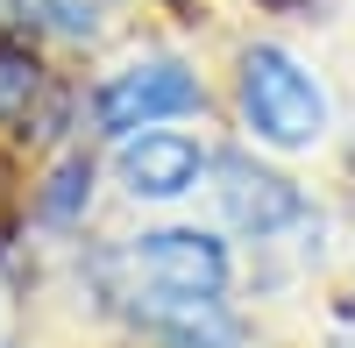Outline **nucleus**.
I'll list each match as a JSON object with an SVG mask.
<instances>
[{
	"label": "nucleus",
	"instance_id": "f257e3e1",
	"mask_svg": "<svg viewBox=\"0 0 355 348\" xmlns=\"http://www.w3.org/2000/svg\"><path fill=\"white\" fill-rule=\"evenodd\" d=\"M114 306H135V299H157V292H220L227 284V249L199 227H157V235L128 242L121 256L100 263Z\"/></svg>",
	"mask_w": 355,
	"mask_h": 348
},
{
	"label": "nucleus",
	"instance_id": "f03ea898",
	"mask_svg": "<svg viewBox=\"0 0 355 348\" xmlns=\"http://www.w3.org/2000/svg\"><path fill=\"white\" fill-rule=\"evenodd\" d=\"M242 121L263 142H277V150H306V142L327 128V100H320V85L299 71L291 50L256 43L242 57Z\"/></svg>",
	"mask_w": 355,
	"mask_h": 348
},
{
	"label": "nucleus",
	"instance_id": "7ed1b4c3",
	"mask_svg": "<svg viewBox=\"0 0 355 348\" xmlns=\"http://www.w3.org/2000/svg\"><path fill=\"white\" fill-rule=\"evenodd\" d=\"M199 100H206V93H199V78L178 64V57H150V64L114 71V78L100 85L93 114H100V128H107V135H135V128L171 121V114H192Z\"/></svg>",
	"mask_w": 355,
	"mask_h": 348
},
{
	"label": "nucleus",
	"instance_id": "20e7f679",
	"mask_svg": "<svg viewBox=\"0 0 355 348\" xmlns=\"http://www.w3.org/2000/svg\"><path fill=\"white\" fill-rule=\"evenodd\" d=\"M128 313L164 348H242V320L220 306V292H157V299H135Z\"/></svg>",
	"mask_w": 355,
	"mask_h": 348
},
{
	"label": "nucleus",
	"instance_id": "39448f33",
	"mask_svg": "<svg viewBox=\"0 0 355 348\" xmlns=\"http://www.w3.org/2000/svg\"><path fill=\"white\" fill-rule=\"evenodd\" d=\"M220 207H227V220L242 227V235H277V227H291L306 214V199H299V185H284L277 171H256L249 157H227L220 164Z\"/></svg>",
	"mask_w": 355,
	"mask_h": 348
},
{
	"label": "nucleus",
	"instance_id": "423d86ee",
	"mask_svg": "<svg viewBox=\"0 0 355 348\" xmlns=\"http://www.w3.org/2000/svg\"><path fill=\"white\" fill-rule=\"evenodd\" d=\"M199 171H206V157L185 135H142L121 150V178H128L135 199H178V192L199 185Z\"/></svg>",
	"mask_w": 355,
	"mask_h": 348
},
{
	"label": "nucleus",
	"instance_id": "0eeeda50",
	"mask_svg": "<svg viewBox=\"0 0 355 348\" xmlns=\"http://www.w3.org/2000/svg\"><path fill=\"white\" fill-rule=\"evenodd\" d=\"M36 85H43L36 57H28V50H15V43H0V114H28Z\"/></svg>",
	"mask_w": 355,
	"mask_h": 348
},
{
	"label": "nucleus",
	"instance_id": "6e6552de",
	"mask_svg": "<svg viewBox=\"0 0 355 348\" xmlns=\"http://www.w3.org/2000/svg\"><path fill=\"white\" fill-rule=\"evenodd\" d=\"M85 192H93V164H85V157L57 164V178H50V192H43V214H50V220H71Z\"/></svg>",
	"mask_w": 355,
	"mask_h": 348
},
{
	"label": "nucleus",
	"instance_id": "1a4fd4ad",
	"mask_svg": "<svg viewBox=\"0 0 355 348\" xmlns=\"http://www.w3.org/2000/svg\"><path fill=\"white\" fill-rule=\"evenodd\" d=\"M107 8L114 0H43V15L64 28V36H93V28L107 21Z\"/></svg>",
	"mask_w": 355,
	"mask_h": 348
},
{
	"label": "nucleus",
	"instance_id": "9d476101",
	"mask_svg": "<svg viewBox=\"0 0 355 348\" xmlns=\"http://www.w3.org/2000/svg\"><path fill=\"white\" fill-rule=\"evenodd\" d=\"M0 21H21V0H0Z\"/></svg>",
	"mask_w": 355,
	"mask_h": 348
}]
</instances>
